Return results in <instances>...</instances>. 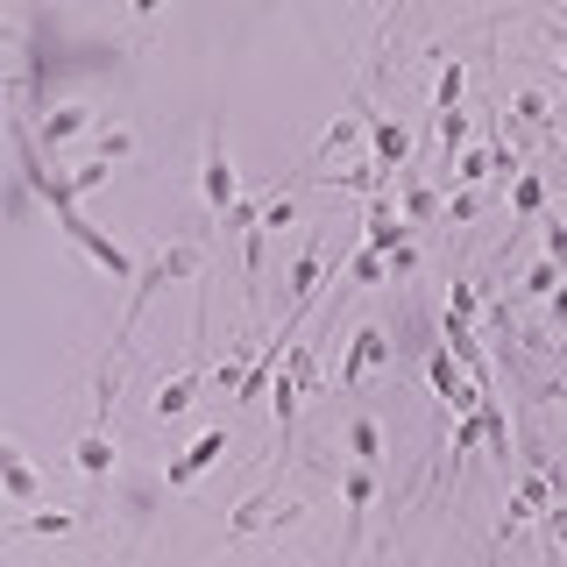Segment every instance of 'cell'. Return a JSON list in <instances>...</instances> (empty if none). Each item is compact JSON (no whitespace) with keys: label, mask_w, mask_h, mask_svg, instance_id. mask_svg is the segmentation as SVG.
Segmentation results:
<instances>
[{"label":"cell","mask_w":567,"mask_h":567,"mask_svg":"<svg viewBox=\"0 0 567 567\" xmlns=\"http://www.w3.org/2000/svg\"><path fill=\"white\" fill-rule=\"evenodd\" d=\"M369 135H377V171H390V164H404V150H412V135H404L398 121L369 114Z\"/></svg>","instance_id":"cell-10"},{"label":"cell","mask_w":567,"mask_h":567,"mask_svg":"<svg viewBox=\"0 0 567 567\" xmlns=\"http://www.w3.org/2000/svg\"><path fill=\"white\" fill-rule=\"evenodd\" d=\"M306 377H312V354L306 348H291V369L270 383V412H277V425L291 433V419H298V404H306Z\"/></svg>","instance_id":"cell-5"},{"label":"cell","mask_w":567,"mask_h":567,"mask_svg":"<svg viewBox=\"0 0 567 567\" xmlns=\"http://www.w3.org/2000/svg\"><path fill=\"white\" fill-rule=\"evenodd\" d=\"M440 142H447V156H454V142H468V114H461V106L440 114Z\"/></svg>","instance_id":"cell-17"},{"label":"cell","mask_w":567,"mask_h":567,"mask_svg":"<svg viewBox=\"0 0 567 567\" xmlns=\"http://www.w3.org/2000/svg\"><path fill=\"white\" fill-rule=\"evenodd\" d=\"M199 199H206V213H235V199H241V177H235V164H227V142L220 135H206V164H199Z\"/></svg>","instance_id":"cell-2"},{"label":"cell","mask_w":567,"mask_h":567,"mask_svg":"<svg viewBox=\"0 0 567 567\" xmlns=\"http://www.w3.org/2000/svg\"><path fill=\"white\" fill-rule=\"evenodd\" d=\"M192 398H199V362H185L177 377L156 390V419H177V412H192Z\"/></svg>","instance_id":"cell-8"},{"label":"cell","mask_w":567,"mask_h":567,"mask_svg":"<svg viewBox=\"0 0 567 567\" xmlns=\"http://www.w3.org/2000/svg\"><path fill=\"white\" fill-rule=\"evenodd\" d=\"M348 461H354V468H377V461H383V425L377 419L348 425Z\"/></svg>","instance_id":"cell-9"},{"label":"cell","mask_w":567,"mask_h":567,"mask_svg":"<svg viewBox=\"0 0 567 567\" xmlns=\"http://www.w3.org/2000/svg\"><path fill=\"white\" fill-rule=\"evenodd\" d=\"M79 475H85L93 489L114 475V440H106V419H100V412H93V425L79 433Z\"/></svg>","instance_id":"cell-7"},{"label":"cell","mask_w":567,"mask_h":567,"mask_svg":"<svg viewBox=\"0 0 567 567\" xmlns=\"http://www.w3.org/2000/svg\"><path fill=\"white\" fill-rule=\"evenodd\" d=\"M489 171V156L483 150H468V156H461V164H454V177H461V185H475V177H483Z\"/></svg>","instance_id":"cell-20"},{"label":"cell","mask_w":567,"mask_h":567,"mask_svg":"<svg viewBox=\"0 0 567 567\" xmlns=\"http://www.w3.org/2000/svg\"><path fill=\"white\" fill-rule=\"evenodd\" d=\"M341 496H348V518H362V511L377 504V468H354V461H348V475H341Z\"/></svg>","instance_id":"cell-11"},{"label":"cell","mask_w":567,"mask_h":567,"mask_svg":"<svg viewBox=\"0 0 567 567\" xmlns=\"http://www.w3.org/2000/svg\"><path fill=\"white\" fill-rule=\"evenodd\" d=\"M0 496H8L14 511H43V475H35V461L14 447L8 433H0Z\"/></svg>","instance_id":"cell-3"},{"label":"cell","mask_w":567,"mask_h":567,"mask_svg":"<svg viewBox=\"0 0 567 567\" xmlns=\"http://www.w3.org/2000/svg\"><path fill=\"white\" fill-rule=\"evenodd\" d=\"M199 270V248H164L156 262H142V277H135V291H128V319H121V341H128V327L142 319V306L156 298V284H171V277H192Z\"/></svg>","instance_id":"cell-1"},{"label":"cell","mask_w":567,"mask_h":567,"mask_svg":"<svg viewBox=\"0 0 567 567\" xmlns=\"http://www.w3.org/2000/svg\"><path fill=\"white\" fill-rule=\"evenodd\" d=\"M390 362V341H383V327H354V341H348V362H341V390H354L369 377V369H383Z\"/></svg>","instance_id":"cell-6"},{"label":"cell","mask_w":567,"mask_h":567,"mask_svg":"<svg viewBox=\"0 0 567 567\" xmlns=\"http://www.w3.org/2000/svg\"><path fill=\"white\" fill-rule=\"evenodd\" d=\"M220 461H227V425H206V433H199V440H192V447L164 468V483H171V489H192L206 468H220Z\"/></svg>","instance_id":"cell-4"},{"label":"cell","mask_w":567,"mask_h":567,"mask_svg":"<svg viewBox=\"0 0 567 567\" xmlns=\"http://www.w3.org/2000/svg\"><path fill=\"white\" fill-rule=\"evenodd\" d=\"M554 539H560V546H567V504H560V511H554Z\"/></svg>","instance_id":"cell-22"},{"label":"cell","mask_w":567,"mask_h":567,"mask_svg":"<svg viewBox=\"0 0 567 567\" xmlns=\"http://www.w3.org/2000/svg\"><path fill=\"white\" fill-rule=\"evenodd\" d=\"M291 220H298V199H291V192H284L277 206H262V235H270V227H291Z\"/></svg>","instance_id":"cell-16"},{"label":"cell","mask_w":567,"mask_h":567,"mask_svg":"<svg viewBox=\"0 0 567 567\" xmlns=\"http://www.w3.org/2000/svg\"><path fill=\"white\" fill-rule=\"evenodd\" d=\"M546 206V185L539 177H518V213H539Z\"/></svg>","instance_id":"cell-18"},{"label":"cell","mask_w":567,"mask_h":567,"mask_svg":"<svg viewBox=\"0 0 567 567\" xmlns=\"http://www.w3.org/2000/svg\"><path fill=\"white\" fill-rule=\"evenodd\" d=\"M546 262H554V270L567 262V227H546Z\"/></svg>","instance_id":"cell-21"},{"label":"cell","mask_w":567,"mask_h":567,"mask_svg":"<svg viewBox=\"0 0 567 567\" xmlns=\"http://www.w3.org/2000/svg\"><path fill=\"white\" fill-rule=\"evenodd\" d=\"M461 85H468V71H461V58H447V71H440V93H433V114H454V106H461Z\"/></svg>","instance_id":"cell-15"},{"label":"cell","mask_w":567,"mask_h":567,"mask_svg":"<svg viewBox=\"0 0 567 567\" xmlns=\"http://www.w3.org/2000/svg\"><path fill=\"white\" fill-rule=\"evenodd\" d=\"M539 511H546V475H539V468H532V475H525V483H518V496H511V525H525V518H539Z\"/></svg>","instance_id":"cell-12"},{"label":"cell","mask_w":567,"mask_h":567,"mask_svg":"<svg viewBox=\"0 0 567 567\" xmlns=\"http://www.w3.org/2000/svg\"><path fill=\"white\" fill-rule=\"evenodd\" d=\"M71 135H85V106H50V114H43V142L58 150V142H71Z\"/></svg>","instance_id":"cell-13"},{"label":"cell","mask_w":567,"mask_h":567,"mask_svg":"<svg viewBox=\"0 0 567 567\" xmlns=\"http://www.w3.org/2000/svg\"><path fill=\"white\" fill-rule=\"evenodd\" d=\"M383 277V256L377 248H362V256H354V284H377Z\"/></svg>","instance_id":"cell-19"},{"label":"cell","mask_w":567,"mask_h":567,"mask_svg":"<svg viewBox=\"0 0 567 567\" xmlns=\"http://www.w3.org/2000/svg\"><path fill=\"white\" fill-rule=\"evenodd\" d=\"M71 525H79V511H22V518H14L22 539H35V532H58V539H64Z\"/></svg>","instance_id":"cell-14"}]
</instances>
